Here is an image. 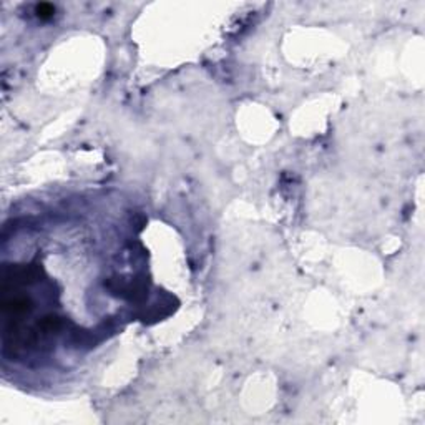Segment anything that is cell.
I'll return each instance as SVG.
<instances>
[{
  "mask_svg": "<svg viewBox=\"0 0 425 425\" xmlns=\"http://www.w3.org/2000/svg\"><path fill=\"white\" fill-rule=\"evenodd\" d=\"M62 326H64V322H62V319L59 316H53V314H50V316H45L42 317L40 321L37 322V327L38 331H42L43 334H50V332H57L62 329Z\"/></svg>",
  "mask_w": 425,
  "mask_h": 425,
  "instance_id": "6da1fadb",
  "label": "cell"
},
{
  "mask_svg": "<svg viewBox=\"0 0 425 425\" xmlns=\"http://www.w3.org/2000/svg\"><path fill=\"white\" fill-rule=\"evenodd\" d=\"M53 12H55V7H53L52 3H47V2L38 3V5L35 7V13L40 18H50L53 15Z\"/></svg>",
  "mask_w": 425,
  "mask_h": 425,
  "instance_id": "7a4b0ae2",
  "label": "cell"
}]
</instances>
